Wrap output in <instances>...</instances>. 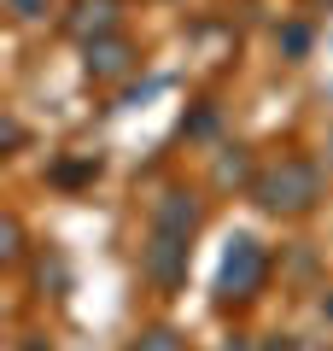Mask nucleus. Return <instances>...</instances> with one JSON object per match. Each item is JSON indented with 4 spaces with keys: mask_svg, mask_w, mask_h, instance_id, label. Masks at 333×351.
I'll return each mask as SVG.
<instances>
[{
    "mask_svg": "<svg viewBox=\"0 0 333 351\" xmlns=\"http://www.w3.org/2000/svg\"><path fill=\"white\" fill-rule=\"evenodd\" d=\"M12 6H18L24 18H41V12H47V0H12Z\"/></svg>",
    "mask_w": 333,
    "mask_h": 351,
    "instance_id": "1a4fd4ad",
    "label": "nucleus"
},
{
    "mask_svg": "<svg viewBox=\"0 0 333 351\" xmlns=\"http://www.w3.org/2000/svg\"><path fill=\"white\" fill-rule=\"evenodd\" d=\"M182 269H187V240L158 234V228H152V246H147V276H152V281H164V287H175V281H182Z\"/></svg>",
    "mask_w": 333,
    "mask_h": 351,
    "instance_id": "7ed1b4c3",
    "label": "nucleus"
},
{
    "mask_svg": "<svg viewBox=\"0 0 333 351\" xmlns=\"http://www.w3.org/2000/svg\"><path fill=\"white\" fill-rule=\"evenodd\" d=\"M135 351H175V339H170V334H147Z\"/></svg>",
    "mask_w": 333,
    "mask_h": 351,
    "instance_id": "0eeeda50",
    "label": "nucleus"
},
{
    "mask_svg": "<svg viewBox=\"0 0 333 351\" xmlns=\"http://www.w3.org/2000/svg\"><path fill=\"white\" fill-rule=\"evenodd\" d=\"M152 228H158V234H175V240H193V228H199L193 193H164L158 211H152Z\"/></svg>",
    "mask_w": 333,
    "mask_h": 351,
    "instance_id": "20e7f679",
    "label": "nucleus"
},
{
    "mask_svg": "<svg viewBox=\"0 0 333 351\" xmlns=\"http://www.w3.org/2000/svg\"><path fill=\"white\" fill-rule=\"evenodd\" d=\"M106 24H111V0H88L82 18H76V29H82V36H94V29H106Z\"/></svg>",
    "mask_w": 333,
    "mask_h": 351,
    "instance_id": "423d86ee",
    "label": "nucleus"
},
{
    "mask_svg": "<svg viewBox=\"0 0 333 351\" xmlns=\"http://www.w3.org/2000/svg\"><path fill=\"white\" fill-rule=\"evenodd\" d=\"M310 199H316V164L304 158H281L275 170L258 176V205L269 211H304Z\"/></svg>",
    "mask_w": 333,
    "mask_h": 351,
    "instance_id": "f257e3e1",
    "label": "nucleus"
},
{
    "mask_svg": "<svg viewBox=\"0 0 333 351\" xmlns=\"http://www.w3.org/2000/svg\"><path fill=\"white\" fill-rule=\"evenodd\" d=\"M281 47H286V53H304V47H310V36H304V29H286Z\"/></svg>",
    "mask_w": 333,
    "mask_h": 351,
    "instance_id": "6e6552de",
    "label": "nucleus"
},
{
    "mask_svg": "<svg viewBox=\"0 0 333 351\" xmlns=\"http://www.w3.org/2000/svg\"><path fill=\"white\" fill-rule=\"evenodd\" d=\"M123 64H129L123 41H94V47H88V71H94V76H117Z\"/></svg>",
    "mask_w": 333,
    "mask_h": 351,
    "instance_id": "39448f33",
    "label": "nucleus"
},
{
    "mask_svg": "<svg viewBox=\"0 0 333 351\" xmlns=\"http://www.w3.org/2000/svg\"><path fill=\"white\" fill-rule=\"evenodd\" d=\"M263 287V246L251 234H234L228 252H222V276H217V293L222 299H251Z\"/></svg>",
    "mask_w": 333,
    "mask_h": 351,
    "instance_id": "f03ea898",
    "label": "nucleus"
}]
</instances>
